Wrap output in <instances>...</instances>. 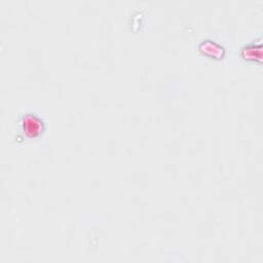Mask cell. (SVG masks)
<instances>
[{
	"label": "cell",
	"mask_w": 263,
	"mask_h": 263,
	"mask_svg": "<svg viewBox=\"0 0 263 263\" xmlns=\"http://www.w3.org/2000/svg\"><path fill=\"white\" fill-rule=\"evenodd\" d=\"M46 130V122L44 118L34 112H23L16 119V133L14 141L16 143H23L25 141L38 140L43 136Z\"/></svg>",
	"instance_id": "cell-1"
},
{
	"label": "cell",
	"mask_w": 263,
	"mask_h": 263,
	"mask_svg": "<svg viewBox=\"0 0 263 263\" xmlns=\"http://www.w3.org/2000/svg\"><path fill=\"white\" fill-rule=\"evenodd\" d=\"M262 37L252 39L242 44L238 49L241 61L248 64H261L262 62Z\"/></svg>",
	"instance_id": "cell-2"
},
{
	"label": "cell",
	"mask_w": 263,
	"mask_h": 263,
	"mask_svg": "<svg viewBox=\"0 0 263 263\" xmlns=\"http://www.w3.org/2000/svg\"><path fill=\"white\" fill-rule=\"evenodd\" d=\"M197 49L202 57L214 61H221L225 59L227 52L226 47L223 43L212 38L202 39L198 43Z\"/></svg>",
	"instance_id": "cell-3"
}]
</instances>
